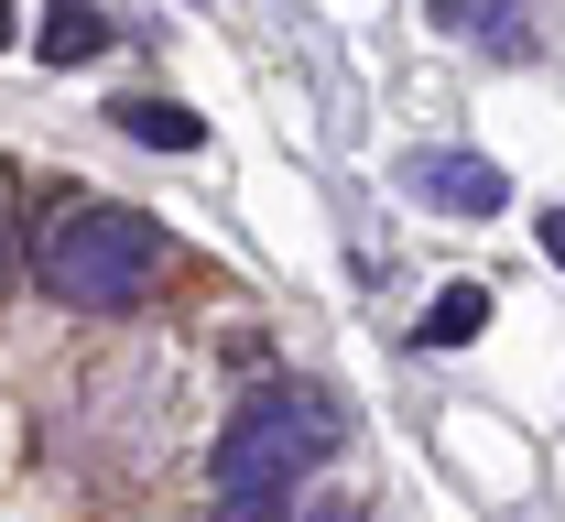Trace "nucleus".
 <instances>
[{
    "label": "nucleus",
    "mask_w": 565,
    "mask_h": 522,
    "mask_svg": "<svg viewBox=\"0 0 565 522\" xmlns=\"http://www.w3.org/2000/svg\"><path fill=\"white\" fill-rule=\"evenodd\" d=\"M338 457V403L305 392V381H262L228 436L207 457V490H217V522H282L294 512V479H316Z\"/></svg>",
    "instance_id": "1"
},
{
    "label": "nucleus",
    "mask_w": 565,
    "mask_h": 522,
    "mask_svg": "<svg viewBox=\"0 0 565 522\" xmlns=\"http://www.w3.org/2000/svg\"><path fill=\"white\" fill-rule=\"evenodd\" d=\"M33 273H44V295L76 305V316H120L163 284V228L141 219V207H66V219L44 228V251H22Z\"/></svg>",
    "instance_id": "2"
},
{
    "label": "nucleus",
    "mask_w": 565,
    "mask_h": 522,
    "mask_svg": "<svg viewBox=\"0 0 565 522\" xmlns=\"http://www.w3.org/2000/svg\"><path fill=\"white\" fill-rule=\"evenodd\" d=\"M403 196L435 219H500L511 207V174L490 152H403Z\"/></svg>",
    "instance_id": "3"
},
{
    "label": "nucleus",
    "mask_w": 565,
    "mask_h": 522,
    "mask_svg": "<svg viewBox=\"0 0 565 522\" xmlns=\"http://www.w3.org/2000/svg\"><path fill=\"white\" fill-rule=\"evenodd\" d=\"M33 55H44V66H87V55H109V11H98V0H55L44 33H33Z\"/></svg>",
    "instance_id": "4"
},
{
    "label": "nucleus",
    "mask_w": 565,
    "mask_h": 522,
    "mask_svg": "<svg viewBox=\"0 0 565 522\" xmlns=\"http://www.w3.org/2000/svg\"><path fill=\"white\" fill-rule=\"evenodd\" d=\"M109 120H120L131 142H152V152H196V142H207V120L174 109V98H109Z\"/></svg>",
    "instance_id": "5"
},
{
    "label": "nucleus",
    "mask_w": 565,
    "mask_h": 522,
    "mask_svg": "<svg viewBox=\"0 0 565 522\" xmlns=\"http://www.w3.org/2000/svg\"><path fill=\"white\" fill-rule=\"evenodd\" d=\"M479 327H490V295H479V284H446V295L424 305V327H414V349H468V338H479Z\"/></svg>",
    "instance_id": "6"
},
{
    "label": "nucleus",
    "mask_w": 565,
    "mask_h": 522,
    "mask_svg": "<svg viewBox=\"0 0 565 522\" xmlns=\"http://www.w3.org/2000/svg\"><path fill=\"white\" fill-rule=\"evenodd\" d=\"M435 33H490L500 55H522V44H533V33H522L500 0H435Z\"/></svg>",
    "instance_id": "7"
},
{
    "label": "nucleus",
    "mask_w": 565,
    "mask_h": 522,
    "mask_svg": "<svg viewBox=\"0 0 565 522\" xmlns=\"http://www.w3.org/2000/svg\"><path fill=\"white\" fill-rule=\"evenodd\" d=\"M11 262H22V185H11V163H0V284H11Z\"/></svg>",
    "instance_id": "8"
},
{
    "label": "nucleus",
    "mask_w": 565,
    "mask_h": 522,
    "mask_svg": "<svg viewBox=\"0 0 565 522\" xmlns=\"http://www.w3.org/2000/svg\"><path fill=\"white\" fill-rule=\"evenodd\" d=\"M305 522H359V512H338V501H327V512H305Z\"/></svg>",
    "instance_id": "9"
},
{
    "label": "nucleus",
    "mask_w": 565,
    "mask_h": 522,
    "mask_svg": "<svg viewBox=\"0 0 565 522\" xmlns=\"http://www.w3.org/2000/svg\"><path fill=\"white\" fill-rule=\"evenodd\" d=\"M11 33H22V22H11V0H0V44H11Z\"/></svg>",
    "instance_id": "10"
}]
</instances>
